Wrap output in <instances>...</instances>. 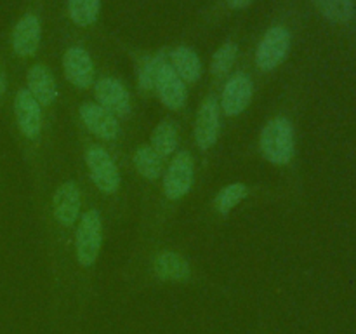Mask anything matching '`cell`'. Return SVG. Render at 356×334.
Segmentation results:
<instances>
[{"label": "cell", "mask_w": 356, "mask_h": 334, "mask_svg": "<svg viewBox=\"0 0 356 334\" xmlns=\"http://www.w3.org/2000/svg\"><path fill=\"white\" fill-rule=\"evenodd\" d=\"M165 63V56L162 52L155 56H148V58L143 61L141 68H139L138 73V84H139V89L148 93L155 87V79H156V73H159L160 66Z\"/></svg>", "instance_id": "obj_24"}, {"label": "cell", "mask_w": 356, "mask_h": 334, "mask_svg": "<svg viewBox=\"0 0 356 334\" xmlns=\"http://www.w3.org/2000/svg\"><path fill=\"white\" fill-rule=\"evenodd\" d=\"M291 51V33L285 26L277 24L264 33L256 51V66L261 72L278 68Z\"/></svg>", "instance_id": "obj_5"}, {"label": "cell", "mask_w": 356, "mask_h": 334, "mask_svg": "<svg viewBox=\"0 0 356 334\" xmlns=\"http://www.w3.org/2000/svg\"><path fill=\"white\" fill-rule=\"evenodd\" d=\"M238 54V47L233 42H225L218 51L214 52L211 61V73L214 77H222L233 68Z\"/></svg>", "instance_id": "obj_23"}, {"label": "cell", "mask_w": 356, "mask_h": 334, "mask_svg": "<svg viewBox=\"0 0 356 334\" xmlns=\"http://www.w3.org/2000/svg\"><path fill=\"white\" fill-rule=\"evenodd\" d=\"M249 195V188L243 183H232L226 184L222 190L218 191L214 198V207L219 214H228L229 211L236 207L243 198Z\"/></svg>", "instance_id": "obj_22"}, {"label": "cell", "mask_w": 356, "mask_h": 334, "mask_svg": "<svg viewBox=\"0 0 356 334\" xmlns=\"http://www.w3.org/2000/svg\"><path fill=\"white\" fill-rule=\"evenodd\" d=\"M42 23L35 14H24L14 26L10 44L19 58H33L40 47Z\"/></svg>", "instance_id": "obj_12"}, {"label": "cell", "mask_w": 356, "mask_h": 334, "mask_svg": "<svg viewBox=\"0 0 356 334\" xmlns=\"http://www.w3.org/2000/svg\"><path fill=\"white\" fill-rule=\"evenodd\" d=\"M7 90V79H6V73H3L2 66H0V97L6 94Z\"/></svg>", "instance_id": "obj_26"}, {"label": "cell", "mask_w": 356, "mask_h": 334, "mask_svg": "<svg viewBox=\"0 0 356 334\" xmlns=\"http://www.w3.org/2000/svg\"><path fill=\"white\" fill-rule=\"evenodd\" d=\"M325 19L336 24H346L355 16L353 0H312Z\"/></svg>", "instance_id": "obj_20"}, {"label": "cell", "mask_w": 356, "mask_h": 334, "mask_svg": "<svg viewBox=\"0 0 356 334\" xmlns=\"http://www.w3.org/2000/svg\"><path fill=\"white\" fill-rule=\"evenodd\" d=\"M86 164L89 176L97 190L103 193H115L120 188V173L110 153L99 145H92L86 152Z\"/></svg>", "instance_id": "obj_4"}, {"label": "cell", "mask_w": 356, "mask_h": 334, "mask_svg": "<svg viewBox=\"0 0 356 334\" xmlns=\"http://www.w3.org/2000/svg\"><path fill=\"white\" fill-rule=\"evenodd\" d=\"M195 181V160L190 152H179L170 160L163 176L162 190L167 200L177 202L186 197Z\"/></svg>", "instance_id": "obj_3"}, {"label": "cell", "mask_w": 356, "mask_h": 334, "mask_svg": "<svg viewBox=\"0 0 356 334\" xmlns=\"http://www.w3.org/2000/svg\"><path fill=\"white\" fill-rule=\"evenodd\" d=\"M14 117L19 132L26 139H37L42 132V106L26 89L17 90L14 97Z\"/></svg>", "instance_id": "obj_8"}, {"label": "cell", "mask_w": 356, "mask_h": 334, "mask_svg": "<svg viewBox=\"0 0 356 334\" xmlns=\"http://www.w3.org/2000/svg\"><path fill=\"white\" fill-rule=\"evenodd\" d=\"M261 153L275 166H287L296 153V136L292 122L287 117H273L266 122L259 138Z\"/></svg>", "instance_id": "obj_1"}, {"label": "cell", "mask_w": 356, "mask_h": 334, "mask_svg": "<svg viewBox=\"0 0 356 334\" xmlns=\"http://www.w3.org/2000/svg\"><path fill=\"white\" fill-rule=\"evenodd\" d=\"M26 90L40 106H51L58 96V86L51 70L45 65H33L28 70Z\"/></svg>", "instance_id": "obj_15"}, {"label": "cell", "mask_w": 356, "mask_h": 334, "mask_svg": "<svg viewBox=\"0 0 356 334\" xmlns=\"http://www.w3.org/2000/svg\"><path fill=\"white\" fill-rule=\"evenodd\" d=\"M254 0H228V6L232 9H245L247 6H250Z\"/></svg>", "instance_id": "obj_25"}, {"label": "cell", "mask_w": 356, "mask_h": 334, "mask_svg": "<svg viewBox=\"0 0 356 334\" xmlns=\"http://www.w3.org/2000/svg\"><path fill=\"white\" fill-rule=\"evenodd\" d=\"M221 118H219V103L216 97L209 96L202 101L195 118V143L202 152L212 148L219 138Z\"/></svg>", "instance_id": "obj_7"}, {"label": "cell", "mask_w": 356, "mask_h": 334, "mask_svg": "<svg viewBox=\"0 0 356 334\" xmlns=\"http://www.w3.org/2000/svg\"><path fill=\"white\" fill-rule=\"evenodd\" d=\"M103 247V219L96 209H89L80 218L75 233V256L82 267H92Z\"/></svg>", "instance_id": "obj_2"}, {"label": "cell", "mask_w": 356, "mask_h": 334, "mask_svg": "<svg viewBox=\"0 0 356 334\" xmlns=\"http://www.w3.org/2000/svg\"><path fill=\"white\" fill-rule=\"evenodd\" d=\"M153 89L159 94L160 101L165 104L170 110H181L184 108L188 100V90L186 84L181 80V77L177 75L176 70L170 66V63H163L159 68L155 79V87Z\"/></svg>", "instance_id": "obj_9"}, {"label": "cell", "mask_w": 356, "mask_h": 334, "mask_svg": "<svg viewBox=\"0 0 356 334\" xmlns=\"http://www.w3.org/2000/svg\"><path fill=\"white\" fill-rule=\"evenodd\" d=\"M177 138H179V132H177L176 124L172 120H163L153 129L152 136H149V146L162 159H165V157L172 155L176 152Z\"/></svg>", "instance_id": "obj_19"}, {"label": "cell", "mask_w": 356, "mask_h": 334, "mask_svg": "<svg viewBox=\"0 0 356 334\" xmlns=\"http://www.w3.org/2000/svg\"><path fill=\"white\" fill-rule=\"evenodd\" d=\"M63 72L76 89H89L94 84V63L89 52L80 45L66 49L63 56Z\"/></svg>", "instance_id": "obj_10"}, {"label": "cell", "mask_w": 356, "mask_h": 334, "mask_svg": "<svg viewBox=\"0 0 356 334\" xmlns=\"http://www.w3.org/2000/svg\"><path fill=\"white\" fill-rule=\"evenodd\" d=\"M101 0H68V16L76 26H90L97 21Z\"/></svg>", "instance_id": "obj_21"}, {"label": "cell", "mask_w": 356, "mask_h": 334, "mask_svg": "<svg viewBox=\"0 0 356 334\" xmlns=\"http://www.w3.org/2000/svg\"><path fill=\"white\" fill-rule=\"evenodd\" d=\"M79 111L83 125H86L90 134L111 141L120 132V125H118L117 117L113 113H110L108 110H104L101 104L83 103Z\"/></svg>", "instance_id": "obj_14"}, {"label": "cell", "mask_w": 356, "mask_h": 334, "mask_svg": "<svg viewBox=\"0 0 356 334\" xmlns=\"http://www.w3.org/2000/svg\"><path fill=\"white\" fill-rule=\"evenodd\" d=\"M254 96V86L249 75L238 72L229 77L221 94V110L229 117L240 115L250 104Z\"/></svg>", "instance_id": "obj_11"}, {"label": "cell", "mask_w": 356, "mask_h": 334, "mask_svg": "<svg viewBox=\"0 0 356 334\" xmlns=\"http://www.w3.org/2000/svg\"><path fill=\"white\" fill-rule=\"evenodd\" d=\"M170 66L176 70L183 82L195 84L202 77V61L193 49L179 45L170 52Z\"/></svg>", "instance_id": "obj_17"}, {"label": "cell", "mask_w": 356, "mask_h": 334, "mask_svg": "<svg viewBox=\"0 0 356 334\" xmlns=\"http://www.w3.org/2000/svg\"><path fill=\"white\" fill-rule=\"evenodd\" d=\"M82 197L73 181L59 184L52 195V214L61 226H73L80 216Z\"/></svg>", "instance_id": "obj_13"}, {"label": "cell", "mask_w": 356, "mask_h": 334, "mask_svg": "<svg viewBox=\"0 0 356 334\" xmlns=\"http://www.w3.org/2000/svg\"><path fill=\"white\" fill-rule=\"evenodd\" d=\"M94 96L97 104L113 113L115 117H125L131 111V93L124 82L113 77H103L94 86Z\"/></svg>", "instance_id": "obj_6"}, {"label": "cell", "mask_w": 356, "mask_h": 334, "mask_svg": "<svg viewBox=\"0 0 356 334\" xmlns=\"http://www.w3.org/2000/svg\"><path fill=\"white\" fill-rule=\"evenodd\" d=\"M153 271L159 278L167 282H184L190 278V264L174 250H162L153 257Z\"/></svg>", "instance_id": "obj_16"}, {"label": "cell", "mask_w": 356, "mask_h": 334, "mask_svg": "<svg viewBox=\"0 0 356 334\" xmlns=\"http://www.w3.org/2000/svg\"><path fill=\"white\" fill-rule=\"evenodd\" d=\"M136 170L145 180L156 181L163 173V159L149 145H141L132 157Z\"/></svg>", "instance_id": "obj_18"}]
</instances>
